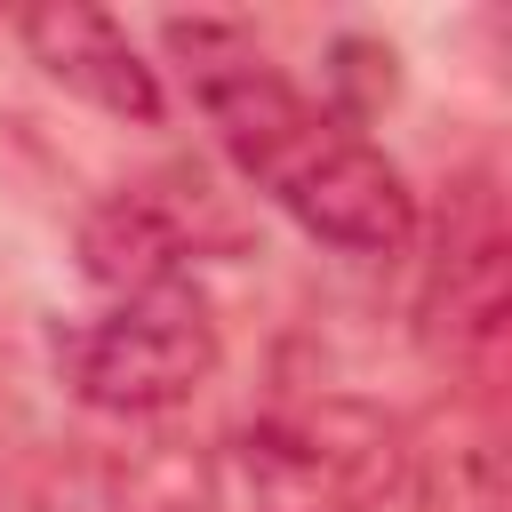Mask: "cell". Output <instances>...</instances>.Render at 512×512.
<instances>
[{
  "label": "cell",
  "instance_id": "cell-3",
  "mask_svg": "<svg viewBox=\"0 0 512 512\" xmlns=\"http://www.w3.org/2000/svg\"><path fill=\"white\" fill-rule=\"evenodd\" d=\"M24 48H32V64L56 80V88H72V96H88L96 112H112V120H136V128H152L160 120V80H152V64L136 56V40L104 16V8H32L24 24Z\"/></svg>",
  "mask_w": 512,
  "mask_h": 512
},
{
  "label": "cell",
  "instance_id": "cell-2",
  "mask_svg": "<svg viewBox=\"0 0 512 512\" xmlns=\"http://www.w3.org/2000/svg\"><path fill=\"white\" fill-rule=\"evenodd\" d=\"M216 320L208 304L176 280V288H144V296H120L112 312L96 320H72L56 328V368L64 384L104 408V416H152V408H176L192 400L208 376H216Z\"/></svg>",
  "mask_w": 512,
  "mask_h": 512
},
{
  "label": "cell",
  "instance_id": "cell-1",
  "mask_svg": "<svg viewBox=\"0 0 512 512\" xmlns=\"http://www.w3.org/2000/svg\"><path fill=\"white\" fill-rule=\"evenodd\" d=\"M168 56L192 80V104L208 112L224 160L312 240L336 256H400L416 240V192L408 176L328 104H312L248 32L232 24H168Z\"/></svg>",
  "mask_w": 512,
  "mask_h": 512
},
{
  "label": "cell",
  "instance_id": "cell-4",
  "mask_svg": "<svg viewBox=\"0 0 512 512\" xmlns=\"http://www.w3.org/2000/svg\"><path fill=\"white\" fill-rule=\"evenodd\" d=\"M176 264H184V224L160 216L144 192H120L80 224V272L96 288H112V296L176 288Z\"/></svg>",
  "mask_w": 512,
  "mask_h": 512
}]
</instances>
